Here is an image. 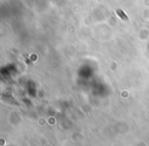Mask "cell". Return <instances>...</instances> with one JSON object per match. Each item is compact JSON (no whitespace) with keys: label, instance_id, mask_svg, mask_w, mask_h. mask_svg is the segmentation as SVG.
<instances>
[{"label":"cell","instance_id":"6da1fadb","mask_svg":"<svg viewBox=\"0 0 149 146\" xmlns=\"http://www.w3.org/2000/svg\"><path fill=\"white\" fill-rule=\"evenodd\" d=\"M116 13L118 14V17H120L121 20H124V21H127V20H128V17L125 14L124 11H121V9H117V10H116Z\"/></svg>","mask_w":149,"mask_h":146}]
</instances>
